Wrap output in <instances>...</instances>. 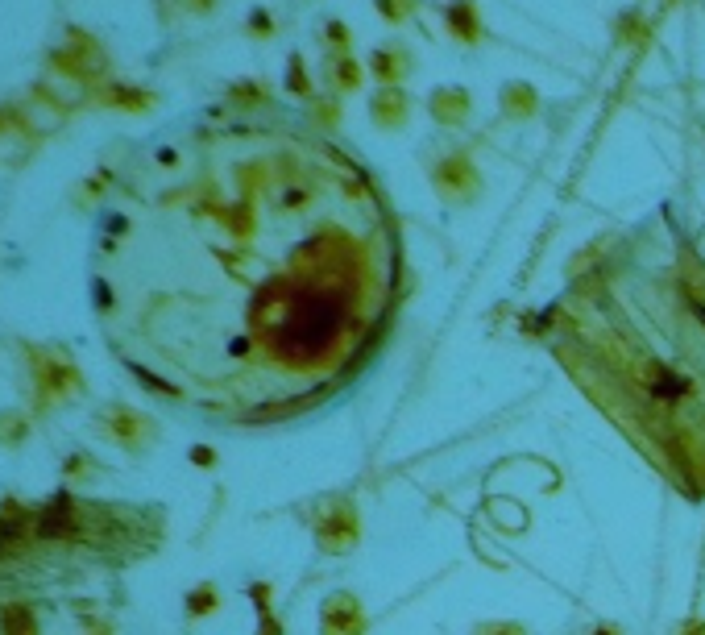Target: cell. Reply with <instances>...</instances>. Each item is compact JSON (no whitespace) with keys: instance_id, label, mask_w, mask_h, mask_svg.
Returning a JSON list of instances; mask_svg holds the SVG:
<instances>
[{"instance_id":"8","label":"cell","mask_w":705,"mask_h":635,"mask_svg":"<svg viewBox=\"0 0 705 635\" xmlns=\"http://www.w3.org/2000/svg\"><path fill=\"white\" fill-rule=\"evenodd\" d=\"M0 631L5 635H38V619L30 606H9V611L0 615Z\"/></svg>"},{"instance_id":"7","label":"cell","mask_w":705,"mask_h":635,"mask_svg":"<svg viewBox=\"0 0 705 635\" xmlns=\"http://www.w3.org/2000/svg\"><path fill=\"white\" fill-rule=\"evenodd\" d=\"M25 436H30V420L21 411H0V445L5 449H21Z\"/></svg>"},{"instance_id":"3","label":"cell","mask_w":705,"mask_h":635,"mask_svg":"<svg viewBox=\"0 0 705 635\" xmlns=\"http://www.w3.org/2000/svg\"><path fill=\"white\" fill-rule=\"evenodd\" d=\"M34 370H38V391H42V403H50V399H71L79 386H83V378H79V370L71 366V357L67 353H59V349H46V353H38L34 357Z\"/></svg>"},{"instance_id":"9","label":"cell","mask_w":705,"mask_h":635,"mask_svg":"<svg viewBox=\"0 0 705 635\" xmlns=\"http://www.w3.org/2000/svg\"><path fill=\"white\" fill-rule=\"evenodd\" d=\"M13 129H25V117L17 113L13 104H5V108H0V133H13Z\"/></svg>"},{"instance_id":"1","label":"cell","mask_w":705,"mask_h":635,"mask_svg":"<svg viewBox=\"0 0 705 635\" xmlns=\"http://www.w3.org/2000/svg\"><path fill=\"white\" fill-rule=\"evenodd\" d=\"M187 279L150 316L162 395L233 420L324 403L370 362L394 303V233L345 154L266 146L233 162L229 196L183 212Z\"/></svg>"},{"instance_id":"2","label":"cell","mask_w":705,"mask_h":635,"mask_svg":"<svg viewBox=\"0 0 705 635\" xmlns=\"http://www.w3.org/2000/svg\"><path fill=\"white\" fill-rule=\"evenodd\" d=\"M50 63H54V71H59V75L75 79V84H92V79L104 75V54H100V46H96L92 38H83L79 30L67 38V46L54 50Z\"/></svg>"},{"instance_id":"10","label":"cell","mask_w":705,"mask_h":635,"mask_svg":"<svg viewBox=\"0 0 705 635\" xmlns=\"http://www.w3.org/2000/svg\"><path fill=\"white\" fill-rule=\"evenodd\" d=\"M477 635H527L523 627H515V623H486Z\"/></svg>"},{"instance_id":"4","label":"cell","mask_w":705,"mask_h":635,"mask_svg":"<svg viewBox=\"0 0 705 635\" xmlns=\"http://www.w3.org/2000/svg\"><path fill=\"white\" fill-rule=\"evenodd\" d=\"M100 428H104V436H112L125 449H141L146 436H150V420L137 416V411H129V407H108L100 416Z\"/></svg>"},{"instance_id":"6","label":"cell","mask_w":705,"mask_h":635,"mask_svg":"<svg viewBox=\"0 0 705 635\" xmlns=\"http://www.w3.org/2000/svg\"><path fill=\"white\" fill-rule=\"evenodd\" d=\"M324 635H361V611L349 594L324 602Z\"/></svg>"},{"instance_id":"11","label":"cell","mask_w":705,"mask_h":635,"mask_svg":"<svg viewBox=\"0 0 705 635\" xmlns=\"http://www.w3.org/2000/svg\"><path fill=\"white\" fill-rule=\"evenodd\" d=\"M212 606V594H200V598H191V611H208Z\"/></svg>"},{"instance_id":"5","label":"cell","mask_w":705,"mask_h":635,"mask_svg":"<svg viewBox=\"0 0 705 635\" xmlns=\"http://www.w3.org/2000/svg\"><path fill=\"white\" fill-rule=\"evenodd\" d=\"M357 536V523H353V511L345 503H332L328 515L320 519V548L324 552H345Z\"/></svg>"}]
</instances>
